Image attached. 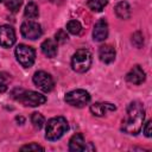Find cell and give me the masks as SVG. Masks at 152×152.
<instances>
[{"mask_svg":"<svg viewBox=\"0 0 152 152\" xmlns=\"http://www.w3.org/2000/svg\"><path fill=\"white\" fill-rule=\"evenodd\" d=\"M7 90V86L4 82H0V93H5Z\"/></svg>","mask_w":152,"mask_h":152,"instance_id":"27","label":"cell"},{"mask_svg":"<svg viewBox=\"0 0 152 152\" xmlns=\"http://www.w3.org/2000/svg\"><path fill=\"white\" fill-rule=\"evenodd\" d=\"M40 48H42V52L49 58H52L57 55V43L53 39H50V38L45 39L42 43Z\"/></svg>","mask_w":152,"mask_h":152,"instance_id":"15","label":"cell"},{"mask_svg":"<svg viewBox=\"0 0 152 152\" xmlns=\"http://www.w3.org/2000/svg\"><path fill=\"white\" fill-rule=\"evenodd\" d=\"M69 128L68 121L63 116H55L50 119L46 124L45 128V138L50 141H55L59 139Z\"/></svg>","mask_w":152,"mask_h":152,"instance_id":"2","label":"cell"},{"mask_svg":"<svg viewBox=\"0 0 152 152\" xmlns=\"http://www.w3.org/2000/svg\"><path fill=\"white\" fill-rule=\"evenodd\" d=\"M15 43V32L8 25L0 26V46L10 48Z\"/></svg>","mask_w":152,"mask_h":152,"instance_id":"9","label":"cell"},{"mask_svg":"<svg viewBox=\"0 0 152 152\" xmlns=\"http://www.w3.org/2000/svg\"><path fill=\"white\" fill-rule=\"evenodd\" d=\"M99 57L103 63H112L115 58V50L112 45H102L99 49Z\"/></svg>","mask_w":152,"mask_h":152,"instance_id":"14","label":"cell"},{"mask_svg":"<svg viewBox=\"0 0 152 152\" xmlns=\"http://www.w3.org/2000/svg\"><path fill=\"white\" fill-rule=\"evenodd\" d=\"M68 34H66V32L64 31V30H58L57 32H56V34H55V39H56V42L57 43H61V44H63V43H65L66 40H68Z\"/></svg>","mask_w":152,"mask_h":152,"instance_id":"23","label":"cell"},{"mask_svg":"<svg viewBox=\"0 0 152 152\" xmlns=\"http://www.w3.org/2000/svg\"><path fill=\"white\" fill-rule=\"evenodd\" d=\"M151 126H152V122L151 121H147L145 124V127H144V133L146 137H151L152 135V131H151Z\"/></svg>","mask_w":152,"mask_h":152,"instance_id":"25","label":"cell"},{"mask_svg":"<svg viewBox=\"0 0 152 152\" xmlns=\"http://www.w3.org/2000/svg\"><path fill=\"white\" fill-rule=\"evenodd\" d=\"M31 122L33 124V126H34L36 128L40 129V128L44 126V124H45V119H44V116H43L40 113L34 112V113H32V115H31Z\"/></svg>","mask_w":152,"mask_h":152,"instance_id":"20","label":"cell"},{"mask_svg":"<svg viewBox=\"0 0 152 152\" xmlns=\"http://www.w3.org/2000/svg\"><path fill=\"white\" fill-rule=\"evenodd\" d=\"M108 36V24L104 19H100L93 30V38L96 42H103Z\"/></svg>","mask_w":152,"mask_h":152,"instance_id":"10","label":"cell"},{"mask_svg":"<svg viewBox=\"0 0 152 152\" xmlns=\"http://www.w3.org/2000/svg\"><path fill=\"white\" fill-rule=\"evenodd\" d=\"M13 97L17 99L19 102H21L24 106H30V107L40 106L46 101V97L44 95L33 90H23V89H19V93L17 95H13Z\"/></svg>","mask_w":152,"mask_h":152,"instance_id":"4","label":"cell"},{"mask_svg":"<svg viewBox=\"0 0 152 152\" xmlns=\"http://www.w3.org/2000/svg\"><path fill=\"white\" fill-rule=\"evenodd\" d=\"M116 107L109 102H95L90 106V112L96 116H103L108 112H114Z\"/></svg>","mask_w":152,"mask_h":152,"instance_id":"11","label":"cell"},{"mask_svg":"<svg viewBox=\"0 0 152 152\" xmlns=\"http://www.w3.org/2000/svg\"><path fill=\"white\" fill-rule=\"evenodd\" d=\"M69 150L71 152H80V151H84L86 150L84 138H83V135L81 133H76L70 138V140H69Z\"/></svg>","mask_w":152,"mask_h":152,"instance_id":"13","label":"cell"},{"mask_svg":"<svg viewBox=\"0 0 152 152\" xmlns=\"http://www.w3.org/2000/svg\"><path fill=\"white\" fill-rule=\"evenodd\" d=\"M33 83L36 84L37 88H39L42 91H45V93L51 91L55 87V82H53L51 75L45 71H42V70L37 71L33 75Z\"/></svg>","mask_w":152,"mask_h":152,"instance_id":"7","label":"cell"},{"mask_svg":"<svg viewBox=\"0 0 152 152\" xmlns=\"http://www.w3.org/2000/svg\"><path fill=\"white\" fill-rule=\"evenodd\" d=\"M15 57L17 61L24 66V68H30L34 63L36 59V51L33 48L25 45V44H19L15 48Z\"/></svg>","mask_w":152,"mask_h":152,"instance_id":"5","label":"cell"},{"mask_svg":"<svg viewBox=\"0 0 152 152\" xmlns=\"http://www.w3.org/2000/svg\"><path fill=\"white\" fill-rule=\"evenodd\" d=\"M66 31L72 34H78L82 31V25L78 20H70L66 24Z\"/></svg>","mask_w":152,"mask_h":152,"instance_id":"19","label":"cell"},{"mask_svg":"<svg viewBox=\"0 0 152 152\" xmlns=\"http://www.w3.org/2000/svg\"><path fill=\"white\" fill-rule=\"evenodd\" d=\"M132 43H133L134 46H137V48H141L142 44H144V37H142V34H141L140 32H135V33H133V36H132Z\"/></svg>","mask_w":152,"mask_h":152,"instance_id":"22","label":"cell"},{"mask_svg":"<svg viewBox=\"0 0 152 152\" xmlns=\"http://www.w3.org/2000/svg\"><path fill=\"white\" fill-rule=\"evenodd\" d=\"M15 119H17V121H20V122H24V118H23V116H17Z\"/></svg>","mask_w":152,"mask_h":152,"instance_id":"28","label":"cell"},{"mask_svg":"<svg viewBox=\"0 0 152 152\" xmlns=\"http://www.w3.org/2000/svg\"><path fill=\"white\" fill-rule=\"evenodd\" d=\"M107 4H108V0H88L87 2L88 7L94 12H101Z\"/></svg>","mask_w":152,"mask_h":152,"instance_id":"18","label":"cell"},{"mask_svg":"<svg viewBox=\"0 0 152 152\" xmlns=\"http://www.w3.org/2000/svg\"><path fill=\"white\" fill-rule=\"evenodd\" d=\"M64 99H65L66 103H69L70 106L81 108V107H84L86 104L89 103L90 95L84 89H75V90L66 93Z\"/></svg>","mask_w":152,"mask_h":152,"instance_id":"6","label":"cell"},{"mask_svg":"<svg viewBox=\"0 0 152 152\" xmlns=\"http://www.w3.org/2000/svg\"><path fill=\"white\" fill-rule=\"evenodd\" d=\"M21 4H23V0H6L5 1L6 7L11 12H17L19 10V7L21 6Z\"/></svg>","mask_w":152,"mask_h":152,"instance_id":"21","label":"cell"},{"mask_svg":"<svg viewBox=\"0 0 152 152\" xmlns=\"http://www.w3.org/2000/svg\"><path fill=\"white\" fill-rule=\"evenodd\" d=\"M11 77H10V75L8 74H6V72H0V82H4L5 83V81H8Z\"/></svg>","mask_w":152,"mask_h":152,"instance_id":"26","label":"cell"},{"mask_svg":"<svg viewBox=\"0 0 152 152\" xmlns=\"http://www.w3.org/2000/svg\"><path fill=\"white\" fill-rule=\"evenodd\" d=\"M1 1H2V0H0V2H1Z\"/></svg>","mask_w":152,"mask_h":152,"instance_id":"30","label":"cell"},{"mask_svg":"<svg viewBox=\"0 0 152 152\" xmlns=\"http://www.w3.org/2000/svg\"><path fill=\"white\" fill-rule=\"evenodd\" d=\"M20 32L23 34V37L27 38V39H37L42 36V27L36 21H24L20 26Z\"/></svg>","mask_w":152,"mask_h":152,"instance_id":"8","label":"cell"},{"mask_svg":"<svg viewBox=\"0 0 152 152\" xmlns=\"http://www.w3.org/2000/svg\"><path fill=\"white\" fill-rule=\"evenodd\" d=\"M91 65V53L87 49H78L72 58H71V66L77 72H86Z\"/></svg>","mask_w":152,"mask_h":152,"instance_id":"3","label":"cell"},{"mask_svg":"<svg viewBox=\"0 0 152 152\" xmlns=\"http://www.w3.org/2000/svg\"><path fill=\"white\" fill-rule=\"evenodd\" d=\"M21 151H38V150H40V151H44V147H42V146H39L38 144H34V142H32V144H28V145H25V146H23L21 148H20Z\"/></svg>","mask_w":152,"mask_h":152,"instance_id":"24","label":"cell"},{"mask_svg":"<svg viewBox=\"0 0 152 152\" xmlns=\"http://www.w3.org/2000/svg\"><path fill=\"white\" fill-rule=\"evenodd\" d=\"M39 14V11H38V6L34 4V2H28L25 7V11H24V15L28 19H34L37 18Z\"/></svg>","mask_w":152,"mask_h":152,"instance_id":"17","label":"cell"},{"mask_svg":"<svg viewBox=\"0 0 152 152\" xmlns=\"http://www.w3.org/2000/svg\"><path fill=\"white\" fill-rule=\"evenodd\" d=\"M115 14L120 18V19H128L131 17V7L126 1H120L116 4L115 8Z\"/></svg>","mask_w":152,"mask_h":152,"instance_id":"16","label":"cell"},{"mask_svg":"<svg viewBox=\"0 0 152 152\" xmlns=\"http://www.w3.org/2000/svg\"><path fill=\"white\" fill-rule=\"evenodd\" d=\"M145 120V109L142 104L138 101L129 103L127 108V114L121 125V131L127 134H138L142 127Z\"/></svg>","mask_w":152,"mask_h":152,"instance_id":"1","label":"cell"},{"mask_svg":"<svg viewBox=\"0 0 152 152\" xmlns=\"http://www.w3.org/2000/svg\"><path fill=\"white\" fill-rule=\"evenodd\" d=\"M126 80L133 84H141L145 81V72L139 65H134L126 75Z\"/></svg>","mask_w":152,"mask_h":152,"instance_id":"12","label":"cell"},{"mask_svg":"<svg viewBox=\"0 0 152 152\" xmlns=\"http://www.w3.org/2000/svg\"><path fill=\"white\" fill-rule=\"evenodd\" d=\"M52 2H56V4H62L64 0H51Z\"/></svg>","mask_w":152,"mask_h":152,"instance_id":"29","label":"cell"}]
</instances>
